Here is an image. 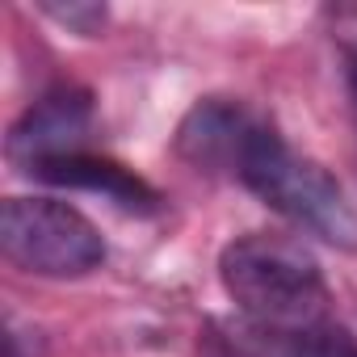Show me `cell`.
Listing matches in <instances>:
<instances>
[{
    "label": "cell",
    "mask_w": 357,
    "mask_h": 357,
    "mask_svg": "<svg viewBox=\"0 0 357 357\" xmlns=\"http://www.w3.org/2000/svg\"><path fill=\"white\" fill-rule=\"evenodd\" d=\"M176 151L198 172L206 168L236 176L265 206H273L303 231L336 248H357V211L340 181L319 160L294 151L248 105L231 97L198 101L176 130Z\"/></svg>",
    "instance_id": "obj_1"
},
{
    "label": "cell",
    "mask_w": 357,
    "mask_h": 357,
    "mask_svg": "<svg viewBox=\"0 0 357 357\" xmlns=\"http://www.w3.org/2000/svg\"><path fill=\"white\" fill-rule=\"evenodd\" d=\"M202 357H357V340L336 324H265L248 315L211 319Z\"/></svg>",
    "instance_id": "obj_4"
},
{
    "label": "cell",
    "mask_w": 357,
    "mask_h": 357,
    "mask_svg": "<svg viewBox=\"0 0 357 357\" xmlns=\"http://www.w3.org/2000/svg\"><path fill=\"white\" fill-rule=\"evenodd\" d=\"M0 252L34 278H84L105 261V240L59 198H9L0 206Z\"/></svg>",
    "instance_id": "obj_3"
},
{
    "label": "cell",
    "mask_w": 357,
    "mask_h": 357,
    "mask_svg": "<svg viewBox=\"0 0 357 357\" xmlns=\"http://www.w3.org/2000/svg\"><path fill=\"white\" fill-rule=\"evenodd\" d=\"M349 80H353V93H357V51H353V59H349Z\"/></svg>",
    "instance_id": "obj_8"
},
{
    "label": "cell",
    "mask_w": 357,
    "mask_h": 357,
    "mask_svg": "<svg viewBox=\"0 0 357 357\" xmlns=\"http://www.w3.org/2000/svg\"><path fill=\"white\" fill-rule=\"evenodd\" d=\"M43 13L47 17H55L59 26H68V30H76V34H84V38H93V34H101V26H105V5H43Z\"/></svg>",
    "instance_id": "obj_7"
},
{
    "label": "cell",
    "mask_w": 357,
    "mask_h": 357,
    "mask_svg": "<svg viewBox=\"0 0 357 357\" xmlns=\"http://www.w3.org/2000/svg\"><path fill=\"white\" fill-rule=\"evenodd\" d=\"M30 176L38 181H51V185H63V190H84V194H101L105 202H114L118 211L126 215H151L160 206V194L143 181V176L109 155H93V151H72V155H59V160H47L38 164Z\"/></svg>",
    "instance_id": "obj_6"
},
{
    "label": "cell",
    "mask_w": 357,
    "mask_h": 357,
    "mask_svg": "<svg viewBox=\"0 0 357 357\" xmlns=\"http://www.w3.org/2000/svg\"><path fill=\"white\" fill-rule=\"evenodd\" d=\"M219 278L240 315L265 324H324L328 282L319 261L290 236L248 231L236 236L219 257Z\"/></svg>",
    "instance_id": "obj_2"
},
{
    "label": "cell",
    "mask_w": 357,
    "mask_h": 357,
    "mask_svg": "<svg viewBox=\"0 0 357 357\" xmlns=\"http://www.w3.org/2000/svg\"><path fill=\"white\" fill-rule=\"evenodd\" d=\"M93 130V97L84 89H55L38 97L9 130L5 155L17 172H34L47 160L84 151V139Z\"/></svg>",
    "instance_id": "obj_5"
}]
</instances>
